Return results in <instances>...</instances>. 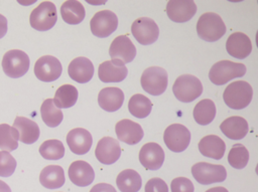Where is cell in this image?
Segmentation results:
<instances>
[{
  "label": "cell",
  "mask_w": 258,
  "mask_h": 192,
  "mask_svg": "<svg viewBox=\"0 0 258 192\" xmlns=\"http://www.w3.org/2000/svg\"><path fill=\"white\" fill-rule=\"evenodd\" d=\"M124 102V93L119 87L108 86L100 90L98 95L99 106L106 112L119 110Z\"/></svg>",
  "instance_id": "22"
},
{
  "label": "cell",
  "mask_w": 258,
  "mask_h": 192,
  "mask_svg": "<svg viewBox=\"0 0 258 192\" xmlns=\"http://www.w3.org/2000/svg\"><path fill=\"white\" fill-rule=\"evenodd\" d=\"M194 178L203 185L223 182L227 177L226 168L222 165H214L207 162H199L191 167Z\"/></svg>",
  "instance_id": "8"
},
{
  "label": "cell",
  "mask_w": 258,
  "mask_h": 192,
  "mask_svg": "<svg viewBox=\"0 0 258 192\" xmlns=\"http://www.w3.org/2000/svg\"><path fill=\"white\" fill-rule=\"evenodd\" d=\"M97 160L105 165L115 163L121 156V148L117 140L112 137L102 138L95 149Z\"/></svg>",
  "instance_id": "14"
},
{
  "label": "cell",
  "mask_w": 258,
  "mask_h": 192,
  "mask_svg": "<svg viewBox=\"0 0 258 192\" xmlns=\"http://www.w3.org/2000/svg\"><path fill=\"white\" fill-rule=\"evenodd\" d=\"M245 72L246 66L243 63L233 62L231 60H221L211 67L209 78L213 83L221 85L233 78L243 76Z\"/></svg>",
  "instance_id": "3"
},
{
  "label": "cell",
  "mask_w": 258,
  "mask_h": 192,
  "mask_svg": "<svg viewBox=\"0 0 258 192\" xmlns=\"http://www.w3.org/2000/svg\"><path fill=\"white\" fill-rule=\"evenodd\" d=\"M69 177L73 184L86 187L90 185L95 178V172L92 166L85 161H75L70 165Z\"/></svg>",
  "instance_id": "20"
},
{
  "label": "cell",
  "mask_w": 258,
  "mask_h": 192,
  "mask_svg": "<svg viewBox=\"0 0 258 192\" xmlns=\"http://www.w3.org/2000/svg\"><path fill=\"white\" fill-rule=\"evenodd\" d=\"M63 144L58 140L44 141L39 147L40 155L46 160H59L64 155Z\"/></svg>",
  "instance_id": "35"
},
{
  "label": "cell",
  "mask_w": 258,
  "mask_h": 192,
  "mask_svg": "<svg viewBox=\"0 0 258 192\" xmlns=\"http://www.w3.org/2000/svg\"><path fill=\"white\" fill-rule=\"evenodd\" d=\"M68 71L72 79L79 83H85L93 77L94 65L89 58L80 56L71 61Z\"/></svg>",
  "instance_id": "21"
},
{
  "label": "cell",
  "mask_w": 258,
  "mask_h": 192,
  "mask_svg": "<svg viewBox=\"0 0 258 192\" xmlns=\"http://www.w3.org/2000/svg\"><path fill=\"white\" fill-rule=\"evenodd\" d=\"M226 49L231 56L243 59L251 53L252 43L245 33L234 32L227 39Z\"/></svg>",
  "instance_id": "18"
},
{
  "label": "cell",
  "mask_w": 258,
  "mask_h": 192,
  "mask_svg": "<svg viewBox=\"0 0 258 192\" xmlns=\"http://www.w3.org/2000/svg\"><path fill=\"white\" fill-rule=\"evenodd\" d=\"M18 147V132L15 128L7 125H0V149L11 152Z\"/></svg>",
  "instance_id": "34"
},
{
  "label": "cell",
  "mask_w": 258,
  "mask_h": 192,
  "mask_svg": "<svg viewBox=\"0 0 258 192\" xmlns=\"http://www.w3.org/2000/svg\"><path fill=\"white\" fill-rule=\"evenodd\" d=\"M127 73L125 65H116L111 60L102 62L98 68L99 78L103 82H120L125 79Z\"/></svg>",
  "instance_id": "26"
},
{
  "label": "cell",
  "mask_w": 258,
  "mask_h": 192,
  "mask_svg": "<svg viewBox=\"0 0 258 192\" xmlns=\"http://www.w3.org/2000/svg\"><path fill=\"white\" fill-rule=\"evenodd\" d=\"M60 15L66 23L79 24L85 18V8L80 1L68 0L60 7Z\"/></svg>",
  "instance_id": "28"
},
{
  "label": "cell",
  "mask_w": 258,
  "mask_h": 192,
  "mask_svg": "<svg viewBox=\"0 0 258 192\" xmlns=\"http://www.w3.org/2000/svg\"><path fill=\"white\" fill-rule=\"evenodd\" d=\"M140 82L146 92L152 95H159L167 87V72L160 66H150L142 72Z\"/></svg>",
  "instance_id": "5"
},
{
  "label": "cell",
  "mask_w": 258,
  "mask_h": 192,
  "mask_svg": "<svg viewBox=\"0 0 258 192\" xmlns=\"http://www.w3.org/2000/svg\"><path fill=\"white\" fill-rule=\"evenodd\" d=\"M78 94V89L74 85L63 84L56 89L52 101L56 108L68 109L76 104Z\"/></svg>",
  "instance_id": "30"
},
{
  "label": "cell",
  "mask_w": 258,
  "mask_h": 192,
  "mask_svg": "<svg viewBox=\"0 0 258 192\" xmlns=\"http://www.w3.org/2000/svg\"><path fill=\"white\" fill-rule=\"evenodd\" d=\"M197 5L192 0H171L166 4V13L174 22H185L194 17Z\"/></svg>",
  "instance_id": "15"
},
{
  "label": "cell",
  "mask_w": 258,
  "mask_h": 192,
  "mask_svg": "<svg viewBox=\"0 0 258 192\" xmlns=\"http://www.w3.org/2000/svg\"><path fill=\"white\" fill-rule=\"evenodd\" d=\"M40 114L44 124L50 128L58 126L63 119L62 112L54 106L52 99H47L42 103Z\"/></svg>",
  "instance_id": "32"
},
{
  "label": "cell",
  "mask_w": 258,
  "mask_h": 192,
  "mask_svg": "<svg viewBox=\"0 0 258 192\" xmlns=\"http://www.w3.org/2000/svg\"><path fill=\"white\" fill-rule=\"evenodd\" d=\"M118 26L116 14L110 10H101L97 12L90 21L92 33L97 37H107L111 35Z\"/></svg>",
  "instance_id": "12"
},
{
  "label": "cell",
  "mask_w": 258,
  "mask_h": 192,
  "mask_svg": "<svg viewBox=\"0 0 258 192\" xmlns=\"http://www.w3.org/2000/svg\"><path fill=\"white\" fill-rule=\"evenodd\" d=\"M199 150L206 157L220 160L225 154L226 144L220 137L209 135L199 142Z\"/></svg>",
  "instance_id": "25"
},
{
  "label": "cell",
  "mask_w": 258,
  "mask_h": 192,
  "mask_svg": "<svg viewBox=\"0 0 258 192\" xmlns=\"http://www.w3.org/2000/svg\"><path fill=\"white\" fill-rule=\"evenodd\" d=\"M16 168V160L7 151H0V176H11Z\"/></svg>",
  "instance_id": "37"
},
{
  "label": "cell",
  "mask_w": 258,
  "mask_h": 192,
  "mask_svg": "<svg viewBox=\"0 0 258 192\" xmlns=\"http://www.w3.org/2000/svg\"><path fill=\"white\" fill-rule=\"evenodd\" d=\"M67 143L73 153L84 155L90 151L93 139L90 132L86 129L76 128L68 133Z\"/></svg>",
  "instance_id": "19"
},
{
  "label": "cell",
  "mask_w": 258,
  "mask_h": 192,
  "mask_svg": "<svg viewBox=\"0 0 258 192\" xmlns=\"http://www.w3.org/2000/svg\"><path fill=\"white\" fill-rule=\"evenodd\" d=\"M64 172L60 166L49 165L44 167L39 175L40 184L48 189H56L64 184Z\"/></svg>",
  "instance_id": "27"
},
{
  "label": "cell",
  "mask_w": 258,
  "mask_h": 192,
  "mask_svg": "<svg viewBox=\"0 0 258 192\" xmlns=\"http://www.w3.org/2000/svg\"><path fill=\"white\" fill-rule=\"evenodd\" d=\"M249 160V152L242 144H235L228 155L229 164L235 169H243Z\"/></svg>",
  "instance_id": "36"
},
{
  "label": "cell",
  "mask_w": 258,
  "mask_h": 192,
  "mask_svg": "<svg viewBox=\"0 0 258 192\" xmlns=\"http://www.w3.org/2000/svg\"><path fill=\"white\" fill-rule=\"evenodd\" d=\"M171 192H194V184L185 177H177L171 181Z\"/></svg>",
  "instance_id": "38"
},
{
  "label": "cell",
  "mask_w": 258,
  "mask_h": 192,
  "mask_svg": "<svg viewBox=\"0 0 258 192\" xmlns=\"http://www.w3.org/2000/svg\"><path fill=\"white\" fill-rule=\"evenodd\" d=\"M216 116V106L209 99L199 102L194 109V119L200 125H209Z\"/></svg>",
  "instance_id": "31"
},
{
  "label": "cell",
  "mask_w": 258,
  "mask_h": 192,
  "mask_svg": "<svg viewBox=\"0 0 258 192\" xmlns=\"http://www.w3.org/2000/svg\"><path fill=\"white\" fill-rule=\"evenodd\" d=\"M175 98L182 103H190L203 92L201 80L191 74L179 75L172 86Z\"/></svg>",
  "instance_id": "4"
},
{
  "label": "cell",
  "mask_w": 258,
  "mask_h": 192,
  "mask_svg": "<svg viewBox=\"0 0 258 192\" xmlns=\"http://www.w3.org/2000/svg\"><path fill=\"white\" fill-rule=\"evenodd\" d=\"M163 141L170 151L179 153L187 148L190 141V133L183 125L172 124L165 129Z\"/></svg>",
  "instance_id": "10"
},
{
  "label": "cell",
  "mask_w": 258,
  "mask_h": 192,
  "mask_svg": "<svg viewBox=\"0 0 258 192\" xmlns=\"http://www.w3.org/2000/svg\"><path fill=\"white\" fill-rule=\"evenodd\" d=\"M13 128L18 132V140L24 144H33L39 138V128L37 124L25 117H16Z\"/></svg>",
  "instance_id": "23"
},
{
  "label": "cell",
  "mask_w": 258,
  "mask_h": 192,
  "mask_svg": "<svg viewBox=\"0 0 258 192\" xmlns=\"http://www.w3.org/2000/svg\"><path fill=\"white\" fill-rule=\"evenodd\" d=\"M197 32L205 41L214 42L226 33V25L220 15L214 12L204 13L198 20Z\"/></svg>",
  "instance_id": "1"
},
{
  "label": "cell",
  "mask_w": 258,
  "mask_h": 192,
  "mask_svg": "<svg viewBox=\"0 0 258 192\" xmlns=\"http://www.w3.org/2000/svg\"><path fill=\"white\" fill-rule=\"evenodd\" d=\"M222 133L232 140L243 139L248 133V123L247 121L238 116L230 117L222 122L220 125Z\"/></svg>",
  "instance_id": "24"
},
{
  "label": "cell",
  "mask_w": 258,
  "mask_h": 192,
  "mask_svg": "<svg viewBox=\"0 0 258 192\" xmlns=\"http://www.w3.org/2000/svg\"><path fill=\"white\" fill-rule=\"evenodd\" d=\"M90 192H116L115 188L107 183H99L97 185H95Z\"/></svg>",
  "instance_id": "40"
},
{
  "label": "cell",
  "mask_w": 258,
  "mask_h": 192,
  "mask_svg": "<svg viewBox=\"0 0 258 192\" xmlns=\"http://www.w3.org/2000/svg\"><path fill=\"white\" fill-rule=\"evenodd\" d=\"M0 192H11L10 187L1 180H0Z\"/></svg>",
  "instance_id": "42"
},
{
  "label": "cell",
  "mask_w": 258,
  "mask_h": 192,
  "mask_svg": "<svg viewBox=\"0 0 258 192\" xmlns=\"http://www.w3.org/2000/svg\"><path fill=\"white\" fill-rule=\"evenodd\" d=\"M7 32V19L4 15L0 14V39L6 34Z\"/></svg>",
  "instance_id": "41"
},
{
  "label": "cell",
  "mask_w": 258,
  "mask_h": 192,
  "mask_svg": "<svg viewBox=\"0 0 258 192\" xmlns=\"http://www.w3.org/2000/svg\"><path fill=\"white\" fill-rule=\"evenodd\" d=\"M61 71V63L52 55H43L34 64V74L41 81H53L60 76Z\"/></svg>",
  "instance_id": "13"
},
{
  "label": "cell",
  "mask_w": 258,
  "mask_h": 192,
  "mask_svg": "<svg viewBox=\"0 0 258 192\" xmlns=\"http://www.w3.org/2000/svg\"><path fill=\"white\" fill-rule=\"evenodd\" d=\"M57 20V13L54 4L50 1L41 2L32 10L29 22L32 28L38 31H46L54 26Z\"/></svg>",
  "instance_id": "6"
},
{
  "label": "cell",
  "mask_w": 258,
  "mask_h": 192,
  "mask_svg": "<svg viewBox=\"0 0 258 192\" xmlns=\"http://www.w3.org/2000/svg\"><path fill=\"white\" fill-rule=\"evenodd\" d=\"M28 55L19 49L8 50L2 58V68L6 75L12 78H18L24 75L29 68Z\"/></svg>",
  "instance_id": "7"
},
{
  "label": "cell",
  "mask_w": 258,
  "mask_h": 192,
  "mask_svg": "<svg viewBox=\"0 0 258 192\" xmlns=\"http://www.w3.org/2000/svg\"><path fill=\"white\" fill-rule=\"evenodd\" d=\"M206 192H228V190L224 187H221V186H218V187H214V188H211L209 190H207Z\"/></svg>",
  "instance_id": "43"
},
{
  "label": "cell",
  "mask_w": 258,
  "mask_h": 192,
  "mask_svg": "<svg viewBox=\"0 0 258 192\" xmlns=\"http://www.w3.org/2000/svg\"><path fill=\"white\" fill-rule=\"evenodd\" d=\"M152 104L150 100L141 93L132 95L128 102V110L130 114L139 119L147 117L150 114Z\"/></svg>",
  "instance_id": "33"
},
{
  "label": "cell",
  "mask_w": 258,
  "mask_h": 192,
  "mask_svg": "<svg viewBox=\"0 0 258 192\" xmlns=\"http://www.w3.org/2000/svg\"><path fill=\"white\" fill-rule=\"evenodd\" d=\"M139 161L147 170L159 169L164 161V152L156 143H147L142 146L139 152Z\"/></svg>",
  "instance_id": "16"
},
{
  "label": "cell",
  "mask_w": 258,
  "mask_h": 192,
  "mask_svg": "<svg viewBox=\"0 0 258 192\" xmlns=\"http://www.w3.org/2000/svg\"><path fill=\"white\" fill-rule=\"evenodd\" d=\"M115 132L118 139L128 145L137 144L144 135L141 126L128 119L119 121L115 126Z\"/></svg>",
  "instance_id": "17"
},
{
  "label": "cell",
  "mask_w": 258,
  "mask_h": 192,
  "mask_svg": "<svg viewBox=\"0 0 258 192\" xmlns=\"http://www.w3.org/2000/svg\"><path fill=\"white\" fill-rule=\"evenodd\" d=\"M253 95L251 85L244 80H237L230 83L223 93L225 104L234 110H241L246 108Z\"/></svg>",
  "instance_id": "2"
},
{
  "label": "cell",
  "mask_w": 258,
  "mask_h": 192,
  "mask_svg": "<svg viewBox=\"0 0 258 192\" xmlns=\"http://www.w3.org/2000/svg\"><path fill=\"white\" fill-rule=\"evenodd\" d=\"M109 54L111 61L116 65H124L131 62L136 55V48L126 35L117 36L111 43Z\"/></svg>",
  "instance_id": "9"
},
{
  "label": "cell",
  "mask_w": 258,
  "mask_h": 192,
  "mask_svg": "<svg viewBox=\"0 0 258 192\" xmlns=\"http://www.w3.org/2000/svg\"><path fill=\"white\" fill-rule=\"evenodd\" d=\"M116 184L121 192H137L141 187V177L135 170L126 169L118 174Z\"/></svg>",
  "instance_id": "29"
},
{
  "label": "cell",
  "mask_w": 258,
  "mask_h": 192,
  "mask_svg": "<svg viewBox=\"0 0 258 192\" xmlns=\"http://www.w3.org/2000/svg\"><path fill=\"white\" fill-rule=\"evenodd\" d=\"M144 192H168V187L162 179L152 178L145 184Z\"/></svg>",
  "instance_id": "39"
},
{
  "label": "cell",
  "mask_w": 258,
  "mask_h": 192,
  "mask_svg": "<svg viewBox=\"0 0 258 192\" xmlns=\"http://www.w3.org/2000/svg\"><path fill=\"white\" fill-rule=\"evenodd\" d=\"M131 32L140 44L148 45L155 42L158 38L159 28L153 19L139 17L132 23Z\"/></svg>",
  "instance_id": "11"
}]
</instances>
